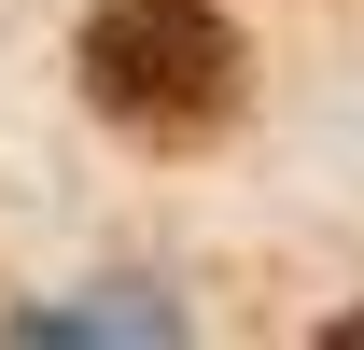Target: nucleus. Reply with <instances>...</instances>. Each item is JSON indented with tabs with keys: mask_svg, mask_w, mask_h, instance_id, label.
<instances>
[{
	"mask_svg": "<svg viewBox=\"0 0 364 350\" xmlns=\"http://www.w3.org/2000/svg\"><path fill=\"white\" fill-rule=\"evenodd\" d=\"M85 98L127 140L182 154V140H210L238 112V28L210 14V0H112V14L85 28Z\"/></svg>",
	"mask_w": 364,
	"mask_h": 350,
	"instance_id": "f257e3e1",
	"label": "nucleus"
},
{
	"mask_svg": "<svg viewBox=\"0 0 364 350\" xmlns=\"http://www.w3.org/2000/svg\"><path fill=\"white\" fill-rule=\"evenodd\" d=\"M28 336H168V308H43Z\"/></svg>",
	"mask_w": 364,
	"mask_h": 350,
	"instance_id": "f03ea898",
	"label": "nucleus"
},
{
	"mask_svg": "<svg viewBox=\"0 0 364 350\" xmlns=\"http://www.w3.org/2000/svg\"><path fill=\"white\" fill-rule=\"evenodd\" d=\"M336 350H364V322H336Z\"/></svg>",
	"mask_w": 364,
	"mask_h": 350,
	"instance_id": "7ed1b4c3",
	"label": "nucleus"
}]
</instances>
